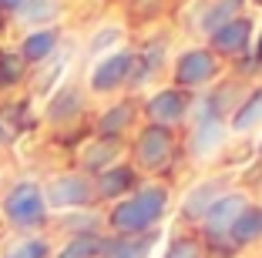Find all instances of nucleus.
<instances>
[{
	"label": "nucleus",
	"instance_id": "obj_1",
	"mask_svg": "<svg viewBox=\"0 0 262 258\" xmlns=\"http://www.w3.org/2000/svg\"><path fill=\"white\" fill-rule=\"evenodd\" d=\"M171 205V191L162 181H141L128 198L115 201L108 208V231L118 238H135V235H148L158 228V221L165 218Z\"/></svg>",
	"mask_w": 262,
	"mask_h": 258
},
{
	"label": "nucleus",
	"instance_id": "obj_2",
	"mask_svg": "<svg viewBox=\"0 0 262 258\" xmlns=\"http://www.w3.org/2000/svg\"><path fill=\"white\" fill-rule=\"evenodd\" d=\"M0 218L7 221V228H14L17 235H37L51 221L44 184L34 181V178H17L0 198Z\"/></svg>",
	"mask_w": 262,
	"mask_h": 258
},
{
	"label": "nucleus",
	"instance_id": "obj_3",
	"mask_svg": "<svg viewBox=\"0 0 262 258\" xmlns=\"http://www.w3.org/2000/svg\"><path fill=\"white\" fill-rule=\"evenodd\" d=\"M249 208V195L246 191H225L215 205L208 208V215L202 218V238H205V251L215 258H232L235 245H232V225L239 221V215Z\"/></svg>",
	"mask_w": 262,
	"mask_h": 258
},
{
	"label": "nucleus",
	"instance_id": "obj_4",
	"mask_svg": "<svg viewBox=\"0 0 262 258\" xmlns=\"http://www.w3.org/2000/svg\"><path fill=\"white\" fill-rule=\"evenodd\" d=\"M178 154V141H175V128H162V124H148L135 134V145H131V158L135 168L145 171V175H162L175 165Z\"/></svg>",
	"mask_w": 262,
	"mask_h": 258
},
{
	"label": "nucleus",
	"instance_id": "obj_5",
	"mask_svg": "<svg viewBox=\"0 0 262 258\" xmlns=\"http://www.w3.org/2000/svg\"><path fill=\"white\" fill-rule=\"evenodd\" d=\"M222 77V57L212 47H185L182 54H175L171 64V81L182 91H202Z\"/></svg>",
	"mask_w": 262,
	"mask_h": 258
},
{
	"label": "nucleus",
	"instance_id": "obj_6",
	"mask_svg": "<svg viewBox=\"0 0 262 258\" xmlns=\"http://www.w3.org/2000/svg\"><path fill=\"white\" fill-rule=\"evenodd\" d=\"M44 198L51 212H81V208H91L98 201V191H94V178L88 171H64L54 175L44 184Z\"/></svg>",
	"mask_w": 262,
	"mask_h": 258
},
{
	"label": "nucleus",
	"instance_id": "obj_7",
	"mask_svg": "<svg viewBox=\"0 0 262 258\" xmlns=\"http://www.w3.org/2000/svg\"><path fill=\"white\" fill-rule=\"evenodd\" d=\"M148 124H162V128H178L192 118V91H182V87H162V91H151L141 104Z\"/></svg>",
	"mask_w": 262,
	"mask_h": 258
},
{
	"label": "nucleus",
	"instance_id": "obj_8",
	"mask_svg": "<svg viewBox=\"0 0 262 258\" xmlns=\"http://www.w3.org/2000/svg\"><path fill=\"white\" fill-rule=\"evenodd\" d=\"M131 67H135V51H128V47H118V51L98 57L91 64V71H88V91L91 94H115L121 87H128Z\"/></svg>",
	"mask_w": 262,
	"mask_h": 258
},
{
	"label": "nucleus",
	"instance_id": "obj_9",
	"mask_svg": "<svg viewBox=\"0 0 262 258\" xmlns=\"http://www.w3.org/2000/svg\"><path fill=\"white\" fill-rule=\"evenodd\" d=\"M229 118L222 114H192V134H188V151L195 161L215 158L229 141Z\"/></svg>",
	"mask_w": 262,
	"mask_h": 258
},
{
	"label": "nucleus",
	"instance_id": "obj_10",
	"mask_svg": "<svg viewBox=\"0 0 262 258\" xmlns=\"http://www.w3.org/2000/svg\"><path fill=\"white\" fill-rule=\"evenodd\" d=\"M252 40H255V24H252V17H246V14L208 34V47H212L222 61H239V57H246V54L252 51Z\"/></svg>",
	"mask_w": 262,
	"mask_h": 258
},
{
	"label": "nucleus",
	"instance_id": "obj_11",
	"mask_svg": "<svg viewBox=\"0 0 262 258\" xmlns=\"http://www.w3.org/2000/svg\"><path fill=\"white\" fill-rule=\"evenodd\" d=\"M141 184V171L135 165H124V161H118V165L104 168L101 175H94V191H98V201H121V198H128L131 191Z\"/></svg>",
	"mask_w": 262,
	"mask_h": 258
},
{
	"label": "nucleus",
	"instance_id": "obj_12",
	"mask_svg": "<svg viewBox=\"0 0 262 258\" xmlns=\"http://www.w3.org/2000/svg\"><path fill=\"white\" fill-rule=\"evenodd\" d=\"M225 191H229V178H205V181L192 184L185 191V198H182V218L192 221V225H202L208 208L215 205Z\"/></svg>",
	"mask_w": 262,
	"mask_h": 258
},
{
	"label": "nucleus",
	"instance_id": "obj_13",
	"mask_svg": "<svg viewBox=\"0 0 262 258\" xmlns=\"http://www.w3.org/2000/svg\"><path fill=\"white\" fill-rule=\"evenodd\" d=\"M57 47H61V27L51 24V27H31L17 44V54L27 61V67H37V64H47L54 57Z\"/></svg>",
	"mask_w": 262,
	"mask_h": 258
},
{
	"label": "nucleus",
	"instance_id": "obj_14",
	"mask_svg": "<svg viewBox=\"0 0 262 258\" xmlns=\"http://www.w3.org/2000/svg\"><path fill=\"white\" fill-rule=\"evenodd\" d=\"M124 145L118 141V137H101L94 134L91 141H88L84 148H81V158H77V165H81V171H88V175H101L104 168L118 165V158H121Z\"/></svg>",
	"mask_w": 262,
	"mask_h": 258
},
{
	"label": "nucleus",
	"instance_id": "obj_15",
	"mask_svg": "<svg viewBox=\"0 0 262 258\" xmlns=\"http://www.w3.org/2000/svg\"><path fill=\"white\" fill-rule=\"evenodd\" d=\"M84 111V94L77 84H64V87H54L51 98H47V107H44V118L51 124H71L81 118Z\"/></svg>",
	"mask_w": 262,
	"mask_h": 258
},
{
	"label": "nucleus",
	"instance_id": "obj_16",
	"mask_svg": "<svg viewBox=\"0 0 262 258\" xmlns=\"http://www.w3.org/2000/svg\"><path fill=\"white\" fill-rule=\"evenodd\" d=\"M135 118H138V104H135V101H118V104L108 107V111H101V118L94 121V134L118 137V141H121V137L131 131Z\"/></svg>",
	"mask_w": 262,
	"mask_h": 258
},
{
	"label": "nucleus",
	"instance_id": "obj_17",
	"mask_svg": "<svg viewBox=\"0 0 262 258\" xmlns=\"http://www.w3.org/2000/svg\"><path fill=\"white\" fill-rule=\"evenodd\" d=\"M165 40H158V37H151L141 51H135V67H131V81H128V87H145L148 81H151L158 71H162V64H165Z\"/></svg>",
	"mask_w": 262,
	"mask_h": 258
},
{
	"label": "nucleus",
	"instance_id": "obj_18",
	"mask_svg": "<svg viewBox=\"0 0 262 258\" xmlns=\"http://www.w3.org/2000/svg\"><path fill=\"white\" fill-rule=\"evenodd\" d=\"M255 128H262V84L252 87L229 114V131L232 134H252Z\"/></svg>",
	"mask_w": 262,
	"mask_h": 258
},
{
	"label": "nucleus",
	"instance_id": "obj_19",
	"mask_svg": "<svg viewBox=\"0 0 262 258\" xmlns=\"http://www.w3.org/2000/svg\"><path fill=\"white\" fill-rule=\"evenodd\" d=\"M246 4L249 0H212L199 17V31L208 37L212 31H219V27H225L229 20H235V17L246 14Z\"/></svg>",
	"mask_w": 262,
	"mask_h": 258
},
{
	"label": "nucleus",
	"instance_id": "obj_20",
	"mask_svg": "<svg viewBox=\"0 0 262 258\" xmlns=\"http://www.w3.org/2000/svg\"><path fill=\"white\" fill-rule=\"evenodd\" d=\"M104 242L108 235H101V231H81V235H71L51 258H101Z\"/></svg>",
	"mask_w": 262,
	"mask_h": 258
},
{
	"label": "nucleus",
	"instance_id": "obj_21",
	"mask_svg": "<svg viewBox=\"0 0 262 258\" xmlns=\"http://www.w3.org/2000/svg\"><path fill=\"white\" fill-rule=\"evenodd\" d=\"M232 245L235 248H249V245L262 242V205H252L249 201V208L239 215V221L232 225Z\"/></svg>",
	"mask_w": 262,
	"mask_h": 258
},
{
	"label": "nucleus",
	"instance_id": "obj_22",
	"mask_svg": "<svg viewBox=\"0 0 262 258\" xmlns=\"http://www.w3.org/2000/svg\"><path fill=\"white\" fill-rule=\"evenodd\" d=\"M151 245H155V231H148V235H135V238L111 235L108 242H104V255H101V258H148V255H151Z\"/></svg>",
	"mask_w": 262,
	"mask_h": 258
},
{
	"label": "nucleus",
	"instance_id": "obj_23",
	"mask_svg": "<svg viewBox=\"0 0 262 258\" xmlns=\"http://www.w3.org/2000/svg\"><path fill=\"white\" fill-rule=\"evenodd\" d=\"M61 0H27L17 14V20L27 24V27H51L61 17Z\"/></svg>",
	"mask_w": 262,
	"mask_h": 258
},
{
	"label": "nucleus",
	"instance_id": "obj_24",
	"mask_svg": "<svg viewBox=\"0 0 262 258\" xmlns=\"http://www.w3.org/2000/svg\"><path fill=\"white\" fill-rule=\"evenodd\" d=\"M51 242L44 235H17L10 245H4L0 258H51Z\"/></svg>",
	"mask_w": 262,
	"mask_h": 258
},
{
	"label": "nucleus",
	"instance_id": "obj_25",
	"mask_svg": "<svg viewBox=\"0 0 262 258\" xmlns=\"http://www.w3.org/2000/svg\"><path fill=\"white\" fill-rule=\"evenodd\" d=\"M24 77H27V61L17 51L4 47L0 51V91H14L17 84H24Z\"/></svg>",
	"mask_w": 262,
	"mask_h": 258
},
{
	"label": "nucleus",
	"instance_id": "obj_26",
	"mask_svg": "<svg viewBox=\"0 0 262 258\" xmlns=\"http://www.w3.org/2000/svg\"><path fill=\"white\" fill-rule=\"evenodd\" d=\"M162 258H205V245L195 235H175L162 248Z\"/></svg>",
	"mask_w": 262,
	"mask_h": 258
},
{
	"label": "nucleus",
	"instance_id": "obj_27",
	"mask_svg": "<svg viewBox=\"0 0 262 258\" xmlns=\"http://www.w3.org/2000/svg\"><path fill=\"white\" fill-rule=\"evenodd\" d=\"M121 37H124V34H121V27H118V24H111V27H101V31H94L91 44H88V54H91L94 61H98V57H104V54L118 51Z\"/></svg>",
	"mask_w": 262,
	"mask_h": 258
},
{
	"label": "nucleus",
	"instance_id": "obj_28",
	"mask_svg": "<svg viewBox=\"0 0 262 258\" xmlns=\"http://www.w3.org/2000/svg\"><path fill=\"white\" fill-rule=\"evenodd\" d=\"M101 218L91 212V208H81V212H68L64 215V228L71 235H81V231H98Z\"/></svg>",
	"mask_w": 262,
	"mask_h": 258
},
{
	"label": "nucleus",
	"instance_id": "obj_29",
	"mask_svg": "<svg viewBox=\"0 0 262 258\" xmlns=\"http://www.w3.org/2000/svg\"><path fill=\"white\" fill-rule=\"evenodd\" d=\"M249 57H252V61H249V71H259V67H262V31H259V37L252 40V51H249Z\"/></svg>",
	"mask_w": 262,
	"mask_h": 258
},
{
	"label": "nucleus",
	"instance_id": "obj_30",
	"mask_svg": "<svg viewBox=\"0 0 262 258\" xmlns=\"http://www.w3.org/2000/svg\"><path fill=\"white\" fill-rule=\"evenodd\" d=\"M27 0H0V17H17Z\"/></svg>",
	"mask_w": 262,
	"mask_h": 258
},
{
	"label": "nucleus",
	"instance_id": "obj_31",
	"mask_svg": "<svg viewBox=\"0 0 262 258\" xmlns=\"http://www.w3.org/2000/svg\"><path fill=\"white\" fill-rule=\"evenodd\" d=\"M7 141H10V131H7V128H4V124H0V148L7 145Z\"/></svg>",
	"mask_w": 262,
	"mask_h": 258
},
{
	"label": "nucleus",
	"instance_id": "obj_32",
	"mask_svg": "<svg viewBox=\"0 0 262 258\" xmlns=\"http://www.w3.org/2000/svg\"><path fill=\"white\" fill-rule=\"evenodd\" d=\"M249 4H252V7H259V10H262V0H249Z\"/></svg>",
	"mask_w": 262,
	"mask_h": 258
},
{
	"label": "nucleus",
	"instance_id": "obj_33",
	"mask_svg": "<svg viewBox=\"0 0 262 258\" xmlns=\"http://www.w3.org/2000/svg\"><path fill=\"white\" fill-rule=\"evenodd\" d=\"M255 148H259V158H262V137H259V145H255Z\"/></svg>",
	"mask_w": 262,
	"mask_h": 258
}]
</instances>
